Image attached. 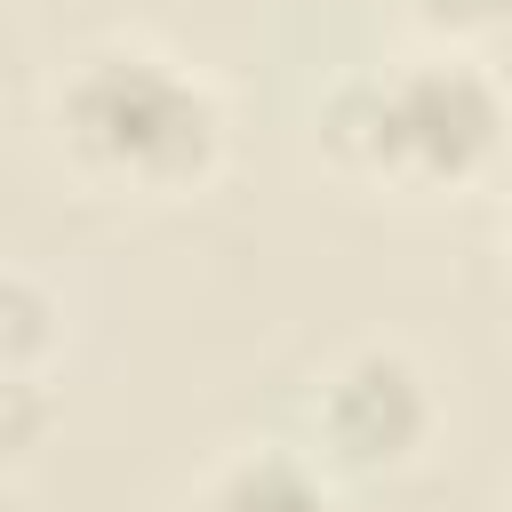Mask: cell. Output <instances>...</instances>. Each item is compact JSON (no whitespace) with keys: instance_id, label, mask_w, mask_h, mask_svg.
I'll use <instances>...</instances> for the list:
<instances>
[{"instance_id":"cell-1","label":"cell","mask_w":512,"mask_h":512,"mask_svg":"<svg viewBox=\"0 0 512 512\" xmlns=\"http://www.w3.org/2000/svg\"><path fill=\"white\" fill-rule=\"evenodd\" d=\"M312 128L344 176L408 184V192H456V184L488 176V160L504 152L512 104H504V80L472 48L440 40L424 56L384 64V72H344L320 96Z\"/></svg>"},{"instance_id":"cell-2","label":"cell","mask_w":512,"mask_h":512,"mask_svg":"<svg viewBox=\"0 0 512 512\" xmlns=\"http://www.w3.org/2000/svg\"><path fill=\"white\" fill-rule=\"evenodd\" d=\"M48 120L80 176L144 200L200 192L224 160V96L144 40H96L88 56H72Z\"/></svg>"},{"instance_id":"cell-3","label":"cell","mask_w":512,"mask_h":512,"mask_svg":"<svg viewBox=\"0 0 512 512\" xmlns=\"http://www.w3.org/2000/svg\"><path fill=\"white\" fill-rule=\"evenodd\" d=\"M432 424H440V392H432L424 360L400 344L344 352L312 392V456L336 480H384V472L416 464Z\"/></svg>"},{"instance_id":"cell-4","label":"cell","mask_w":512,"mask_h":512,"mask_svg":"<svg viewBox=\"0 0 512 512\" xmlns=\"http://www.w3.org/2000/svg\"><path fill=\"white\" fill-rule=\"evenodd\" d=\"M192 512H344V504H336V472L312 448L256 440V448H232L200 480Z\"/></svg>"},{"instance_id":"cell-5","label":"cell","mask_w":512,"mask_h":512,"mask_svg":"<svg viewBox=\"0 0 512 512\" xmlns=\"http://www.w3.org/2000/svg\"><path fill=\"white\" fill-rule=\"evenodd\" d=\"M56 328H64L56 296L32 272L0 264V376H40V360L56 352Z\"/></svg>"},{"instance_id":"cell-6","label":"cell","mask_w":512,"mask_h":512,"mask_svg":"<svg viewBox=\"0 0 512 512\" xmlns=\"http://www.w3.org/2000/svg\"><path fill=\"white\" fill-rule=\"evenodd\" d=\"M400 16L416 24V32H432V40H480V32H496V24H512V0H400Z\"/></svg>"}]
</instances>
